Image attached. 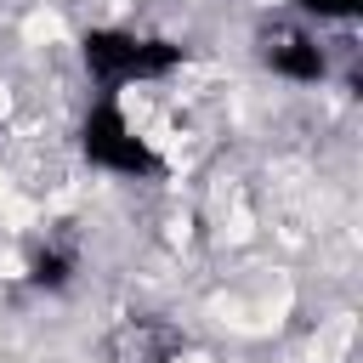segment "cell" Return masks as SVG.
I'll list each match as a JSON object with an SVG mask.
<instances>
[{"label":"cell","instance_id":"obj_1","mask_svg":"<svg viewBox=\"0 0 363 363\" xmlns=\"http://www.w3.org/2000/svg\"><path fill=\"white\" fill-rule=\"evenodd\" d=\"M301 6H306V11H318L323 23H335V17H352V11H357V0H301Z\"/></svg>","mask_w":363,"mask_h":363}]
</instances>
